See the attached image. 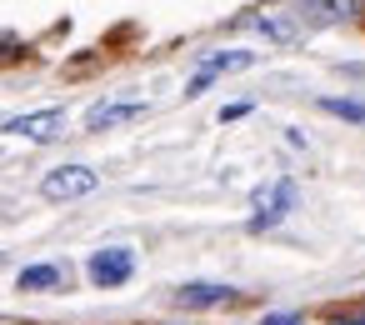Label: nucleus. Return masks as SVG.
Segmentation results:
<instances>
[{
    "label": "nucleus",
    "instance_id": "nucleus-13",
    "mask_svg": "<svg viewBox=\"0 0 365 325\" xmlns=\"http://www.w3.org/2000/svg\"><path fill=\"white\" fill-rule=\"evenodd\" d=\"M245 110H250V105H245V100H240V105H225V110H220V120H240V115H245Z\"/></svg>",
    "mask_w": 365,
    "mask_h": 325
},
{
    "label": "nucleus",
    "instance_id": "nucleus-8",
    "mask_svg": "<svg viewBox=\"0 0 365 325\" xmlns=\"http://www.w3.org/2000/svg\"><path fill=\"white\" fill-rule=\"evenodd\" d=\"M250 66H255V56H245V51H215L200 61V71H210V76H230V71H250Z\"/></svg>",
    "mask_w": 365,
    "mask_h": 325
},
{
    "label": "nucleus",
    "instance_id": "nucleus-10",
    "mask_svg": "<svg viewBox=\"0 0 365 325\" xmlns=\"http://www.w3.org/2000/svg\"><path fill=\"white\" fill-rule=\"evenodd\" d=\"M320 110H330V115H340V120H355V125L365 120V105H360V100H340V96H325Z\"/></svg>",
    "mask_w": 365,
    "mask_h": 325
},
{
    "label": "nucleus",
    "instance_id": "nucleus-2",
    "mask_svg": "<svg viewBox=\"0 0 365 325\" xmlns=\"http://www.w3.org/2000/svg\"><path fill=\"white\" fill-rule=\"evenodd\" d=\"M101 185V175L91 170V165H56L46 180H41V195L46 200H81V195H91Z\"/></svg>",
    "mask_w": 365,
    "mask_h": 325
},
{
    "label": "nucleus",
    "instance_id": "nucleus-11",
    "mask_svg": "<svg viewBox=\"0 0 365 325\" xmlns=\"http://www.w3.org/2000/svg\"><path fill=\"white\" fill-rule=\"evenodd\" d=\"M360 6H365V0H325L330 16H360Z\"/></svg>",
    "mask_w": 365,
    "mask_h": 325
},
{
    "label": "nucleus",
    "instance_id": "nucleus-4",
    "mask_svg": "<svg viewBox=\"0 0 365 325\" xmlns=\"http://www.w3.org/2000/svg\"><path fill=\"white\" fill-rule=\"evenodd\" d=\"M6 135H26V140H61L66 135V110H31V115H11Z\"/></svg>",
    "mask_w": 365,
    "mask_h": 325
},
{
    "label": "nucleus",
    "instance_id": "nucleus-6",
    "mask_svg": "<svg viewBox=\"0 0 365 325\" xmlns=\"http://www.w3.org/2000/svg\"><path fill=\"white\" fill-rule=\"evenodd\" d=\"M235 290L230 285H215V280H190V285H180L175 290V305H185V310H210V305H225Z\"/></svg>",
    "mask_w": 365,
    "mask_h": 325
},
{
    "label": "nucleus",
    "instance_id": "nucleus-12",
    "mask_svg": "<svg viewBox=\"0 0 365 325\" xmlns=\"http://www.w3.org/2000/svg\"><path fill=\"white\" fill-rule=\"evenodd\" d=\"M265 325H300V315H290V310H270Z\"/></svg>",
    "mask_w": 365,
    "mask_h": 325
},
{
    "label": "nucleus",
    "instance_id": "nucleus-9",
    "mask_svg": "<svg viewBox=\"0 0 365 325\" xmlns=\"http://www.w3.org/2000/svg\"><path fill=\"white\" fill-rule=\"evenodd\" d=\"M61 280H66L61 265H26V270H21V290H51V285H61Z\"/></svg>",
    "mask_w": 365,
    "mask_h": 325
},
{
    "label": "nucleus",
    "instance_id": "nucleus-15",
    "mask_svg": "<svg viewBox=\"0 0 365 325\" xmlns=\"http://www.w3.org/2000/svg\"><path fill=\"white\" fill-rule=\"evenodd\" d=\"M335 325H365V315H345V320H335Z\"/></svg>",
    "mask_w": 365,
    "mask_h": 325
},
{
    "label": "nucleus",
    "instance_id": "nucleus-3",
    "mask_svg": "<svg viewBox=\"0 0 365 325\" xmlns=\"http://www.w3.org/2000/svg\"><path fill=\"white\" fill-rule=\"evenodd\" d=\"M295 210V180H270V185H260L255 190V230H265V225H275V220H285Z\"/></svg>",
    "mask_w": 365,
    "mask_h": 325
},
{
    "label": "nucleus",
    "instance_id": "nucleus-16",
    "mask_svg": "<svg viewBox=\"0 0 365 325\" xmlns=\"http://www.w3.org/2000/svg\"><path fill=\"white\" fill-rule=\"evenodd\" d=\"M0 260H6V255H0Z\"/></svg>",
    "mask_w": 365,
    "mask_h": 325
},
{
    "label": "nucleus",
    "instance_id": "nucleus-14",
    "mask_svg": "<svg viewBox=\"0 0 365 325\" xmlns=\"http://www.w3.org/2000/svg\"><path fill=\"white\" fill-rule=\"evenodd\" d=\"M11 51H16V41H11V36H0V61H11Z\"/></svg>",
    "mask_w": 365,
    "mask_h": 325
},
{
    "label": "nucleus",
    "instance_id": "nucleus-5",
    "mask_svg": "<svg viewBox=\"0 0 365 325\" xmlns=\"http://www.w3.org/2000/svg\"><path fill=\"white\" fill-rule=\"evenodd\" d=\"M130 270H135V255L130 250H96L91 255V265H86V275L96 280V285H125L130 280Z\"/></svg>",
    "mask_w": 365,
    "mask_h": 325
},
{
    "label": "nucleus",
    "instance_id": "nucleus-1",
    "mask_svg": "<svg viewBox=\"0 0 365 325\" xmlns=\"http://www.w3.org/2000/svg\"><path fill=\"white\" fill-rule=\"evenodd\" d=\"M330 21V11L325 6H300V0H285V6H265V11H255V16H240L235 26L240 31H255V36H265V41H275V46H295V41H305L315 26H325Z\"/></svg>",
    "mask_w": 365,
    "mask_h": 325
},
{
    "label": "nucleus",
    "instance_id": "nucleus-7",
    "mask_svg": "<svg viewBox=\"0 0 365 325\" xmlns=\"http://www.w3.org/2000/svg\"><path fill=\"white\" fill-rule=\"evenodd\" d=\"M145 115V100H106L86 115L91 130H110V125H125V120H140Z\"/></svg>",
    "mask_w": 365,
    "mask_h": 325
}]
</instances>
